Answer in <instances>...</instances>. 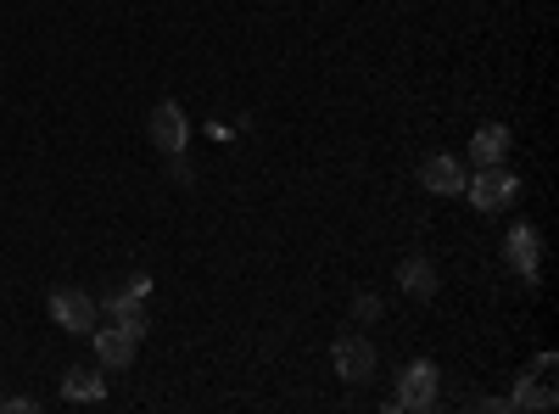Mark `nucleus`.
I'll use <instances>...</instances> for the list:
<instances>
[{"label": "nucleus", "instance_id": "obj_15", "mask_svg": "<svg viewBox=\"0 0 559 414\" xmlns=\"http://www.w3.org/2000/svg\"><path fill=\"white\" fill-rule=\"evenodd\" d=\"M134 297H152V274H129V281H123Z\"/></svg>", "mask_w": 559, "mask_h": 414}, {"label": "nucleus", "instance_id": "obj_5", "mask_svg": "<svg viewBox=\"0 0 559 414\" xmlns=\"http://www.w3.org/2000/svg\"><path fill=\"white\" fill-rule=\"evenodd\" d=\"M331 358H336V376H342L347 387H364L369 376H376V347H369L364 336H342V342L331 347Z\"/></svg>", "mask_w": 559, "mask_h": 414}, {"label": "nucleus", "instance_id": "obj_1", "mask_svg": "<svg viewBox=\"0 0 559 414\" xmlns=\"http://www.w3.org/2000/svg\"><path fill=\"white\" fill-rule=\"evenodd\" d=\"M464 197H471L481 213H503L509 202L521 197V179L509 174L503 163H487V168H476V179H464Z\"/></svg>", "mask_w": 559, "mask_h": 414}, {"label": "nucleus", "instance_id": "obj_16", "mask_svg": "<svg viewBox=\"0 0 559 414\" xmlns=\"http://www.w3.org/2000/svg\"><path fill=\"white\" fill-rule=\"evenodd\" d=\"M532 370H537V376H554V370H559V358H554V353H537Z\"/></svg>", "mask_w": 559, "mask_h": 414}, {"label": "nucleus", "instance_id": "obj_6", "mask_svg": "<svg viewBox=\"0 0 559 414\" xmlns=\"http://www.w3.org/2000/svg\"><path fill=\"white\" fill-rule=\"evenodd\" d=\"M503 258H509V269H515L526 286H537V258H543V236H537L532 224H515V229H509V241H503Z\"/></svg>", "mask_w": 559, "mask_h": 414}, {"label": "nucleus", "instance_id": "obj_7", "mask_svg": "<svg viewBox=\"0 0 559 414\" xmlns=\"http://www.w3.org/2000/svg\"><path fill=\"white\" fill-rule=\"evenodd\" d=\"M464 179H471V174H464V163L459 157H426V163H419V186H426L431 197H459L464 191Z\"/></svg>", "mask_w": 559, "mask_h": 414}, {"label": "nucleus", "instance_id": "obj_11", "mask_svg": "<svg viewBox=\"0 0 559 414\" xmlns=\"http://www.w3.org/2000/svg\"><path fill=\"white\" fill-rule=\"evenodd\" d=\"M471 157H476V168L503 163V157H509V129H503V123H481V129L471 134Z\"/></svg>", "mask_w": 559, "mask_h": 414}, {"label": "nucleus", "instance_id": "obj_13", "mask_svg": "<svg viewBox=\"0 0 559 414\" xmlns=\"http://www.w3.org/2000/svg\"><path fill=\"white\" fill-rule=\"evenodd\" d=\"M509 409H554V387H548V376H521V387H515V398H509Z\"/></svg>", "mask_w": 559, "mask_h": 414}, {"label": "nucleus", "instance_id": "obj_12", "mask_svg": "<svg viewBox=\"0 0 559 414\" xmlns=\"http://www.w3.org/2000/svg\"><path fill=\"white\" fill-rule=\"evenodd\" d=\"M62 398L68 403H102L107 398V376L102 370H79V364H73V370L62 376Z\"/></svg>", "mask_w": 559, "mask_h": 414}, {"label": "nucleus", "instance_id": "obj_10", "mask_svg": "<svg viewBox=\"0 0 559 414\" xmlns=\"http://www.w3.org/2000/svg\"><path fill=\"white\" fill-rule=\"evenodd\" d=\"M397 286H403L414 303H431V297H437V263H431V258H403V263H397Z\"/></svg>", "mask_w": 559, "mask_h": 414}, {"label": "nucleus", "instance_id": "obj_3", "mask_svg": "<svg viewBox=\"0 0 559 414\" xmlns=\"http://www.w3.org/2000/svg\"><path fill=\"white\" fill-rule=\"evenodd\" d=\"M96 297H84L79 286H57L51 292V319H57V326L62 331H73V336H90V331H96Z\"/></svg>", "mask_w": 559, "mask_h": 414}, {"label": "nucleus", "instance_id": "obj_2", "mask_svg": "<svg viewBox=\"0 0 559 414\" xmlns=\"http://www.w3.org/2000/svg\"><path fill=\"white\" fill-rule=\"evenodd\" d=\"M437 364L431 358H414V364H403V376H397V398L386 403V409H414V414H426V409H437Z\"/></svg>", "mask_w": 559, "mask_h": 414}, {"label": "nucleus", "instance_id": "obj_8", "mask_svg": "<svg viewBox=\"0 0 559 414\" xmlns=\"http://www.w3.org/2000/svg\"><path fill=\"white\" fill-rule=\"evenodd\" d=\"M90 342H96V364H102V370H129V364H134V347H140V336H129L123 326L90 331Z\"/></svg>", "mask_w": 559, "mask_h": 414}, {"label": "nucleus", "instance_id": "obj_14", "mask_svg": "<svg viewBox=\"0 0 559 414\" xmlns=\"http://www.w3.org/2000/svg\"><path fill=\"white\" fill-rule=\"evenodd\" d=\"M353 314L364 319V326H369V319H381V297H369V292H364V297L353 303Z\"/></svg>", "mask_w": 559, "mask_h": 414}, {"label": "nucleus", "instance_id": "obj_9", "mask_svg": "<svg viewBox=\"0 0 559 414\" xmlns=\"http://www.w3.org/2000/svg\"><path fill=\"white\" fill-rule=\"evenodd\" d=\"M140 303H146V297H134L129 286H118V292H107L96 308H107V314H112V326H123L129 336H146V331H152V319H146V308H140Z\"/></svg>", "mask_w": 559, "mask_h": 414}, {"label": "nucleus", "instance_id": "obj_4", "mask_svg": "<svg viewBox=\"0 0 559 414\" xmlns=\"http://www.w3.org/2000/svg\"><path fill=\"white\" fill-rule=\"evenodd\" d=\"M185 141H191V123H185V107L179 102H157L152 107V146L163 157H179Z\"/></svg>", "mask_w": 559, "mask_h": 414}]
</instances>
